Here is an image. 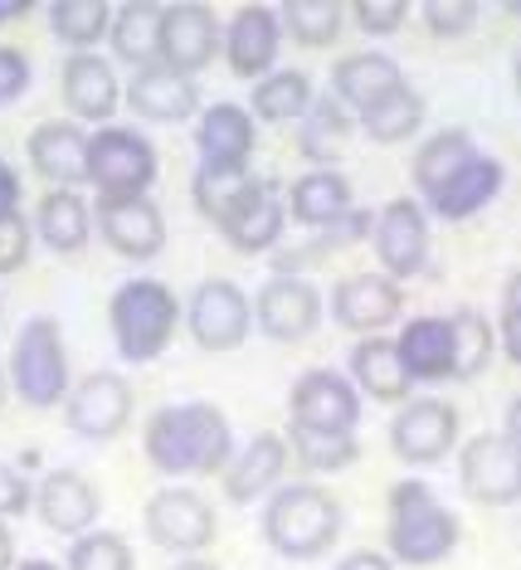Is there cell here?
<instances>
[{
	"label": "cell",
	"mask_w": 521,
	"mask_h": 570,
	"mask_svg": "<svg viewBox=\"0 0 521 570\" xmlns=\"http://www.w3.org/2000/svg\"><path fill=\"white\" fill-rule=\"evenodd\" d=\"M147 449L151 469L166 478H210L225 473L234 459V434L225 410L210 400H186V405H166L147 420Z\"/></svg>",
	"instance_id": "obj_1"
},
{
	"label": "cell",
	"mask_w": 521,
	"mask_h": 570,
	"mask_svg": "<svg viewBox=\"0 0 521 570\" xmlns=\"http://www.w3.org/2000/svg\"><path fill=\"white\" fill-rule=\"evenodd\" d=\"M385 547L390 561L405 566H439L459 547V517L434 498V488L420 478L390 488V517H385Z\"/></svg>",
	"instance_id": "obj_2"
},
{
	"label": "cell",
	"mask_w": 521,
	"mask_h": 570,
	"mask_svg": "<svg viewBox=\"0 0 521 570\" xmlns=\"http://www.w3.org/2000/svg\"><path fill=\"white\" fill-rule=\"evenodd\" d=\"M342 531V502L317 483L278 488L264 508V537L268 547L288 561H317Z\"/></svg>",
	"instance_id": "obj_3"
},
{
	"label": "cell",
	"mask_w": 521,
	"mask_h": 570,
	"mask_svg": "<svg viewBox=\"0 0 521 570\" xmlns=\"http://www.w3.org/2000/svg\"><path fill=\"white\" fill-rule=\"evenodd\" d=\"M108 322H112V342L122 352V361H156L176 336L180 303L166 283L127 278L108 303Z\"/></svg>",
	"instance_id": "obj_4"
},
{
	"label": "cell",
	"mask_w": 521,
	"mask_h": 570,
	"mask_svg": "<svg viewBox=\"0 0 521 570\" xmlns=\"http://www.w3.org/2000/svg\"><path fill=\"white\" fill-rule=\"evenodd\" d=\"M10 381L16 395L35 410L63 405L69 400V356H63V332L55 317H30L10 352Z\"/></svg>",
	"instance_id": "obj_5"
},
{
	"label": "cell",
	"mask_w": 521,
	"mask_h": 570,
	"mask_svg": "<svg viewBox=\"0 0 521 570\" xmlns=\"http://www.w3.org/2000/svg\"><path fill=\"white\" fill-rule=\"evenodd\" d=\"M88 180L98 186V200L147 196V186L156 180V147L137 127H98L88 137Z\"/></svg>",
	"instance_id": "obj_6"
},
{
	"label": "cell",
	"mask_w": 521,
	"mask_h": 570,
	"mask_svg": "<svg viewBox=\"0 0 521 570\" xmlns=\"http://www.w3.org/2000/svg\"><path fill=\"white\" fill-rule=\"evenodd\" d=\"M186 327L205 352H234L254 327V303L234 278H205L186 303Z\"/></svg>",
	"instance_id": "obj_7"
},
{
	"label": "cell",
	"mask_w": 521,
	"mask_h": 570,
	"mask_svg": "<svg viewBox=\"0 0 521 570\" xmlns=\"http://www.w3.org/2000/svg\"><path fill=\"white\" fill-rule=\"evenodd\" d=\"M293 424L312 434H356L361 424V391L342 371H307L297 375L288 395Z\"/></svg>",
	"instance_id": "obj_8"
},
{
	"label": "cell",
	"mask_w": 521,
	"mask_h": 570,
	"mask_svg": "<svg viewBox=\"0 0 521 570\" xmlns=\"http://www.w3.org/2000/svg\"><path fill=\"white\" fill-rule=\"evenodd\" d=\"M147 537L171 556H195L215 541V508L190 488H161L147 498Z\"/></svg>",
	"instance_id": "obj_9"
},
{
	"label": "cell",
	"mask_w": 521,
	"mask_h": 570,
	"mask_svg": "<svg viewBox=\"0 0 521 570\" xmlns=\"http://www.w3.org/2000/svg\"><path fill=\"white\" fill-rule=\"evenodd\" d=\"M463 492L483 508H507L521 502V449L507 444L502 434H473L459 453Z\"/></svg>",
	"instance_id": "obj_10"
},
{
	"label": "cell",
	"mask_w": 521,
	"mask_h": 570,
	"mask_svg": "<svg viewBox=\"0 0 521 570\" xmlns=\"http://www.w3.org/2000/svg\"><path fill=\"white\" fill-rule=\"evenodd\" d=\"M219 49H225V30H219V16L210 6H161V45H156V63L176 73H200Z\"/></svg>",
	"instance_id": "obj_11"
},
{
	"label": "cell",
	"mask_w": 521,
	"mask_h": 570,
	"mask_svg": "<svg viewBox=\"0 0 521 570\" xmlns=\"http://www.w3.org/2000/svg\"><path fill=\"white\" fill-rule=\"evenodd\" d=\"M283 219H288V205H283L278 186H273V180L249 176V180L239 186V196L229 200V210L219 215L215 225H219V235H225L229 249H239V254H264V249H273V244H278Z\"/></svg>",
	"instance_id": "obj_12"
},
{
	"label": "cell",
	"mask_w": 521,
	"mask_h": 570,
	"mask_svg": "<svg viewBox=\"0 0 521 570\" xmlns=\"http://www.w3.org/2000/svg\"><path fill=\"white\" fill-rule=\"evenodd\" d=\"M459 439V410L439 395L405 400L390 424V444L405 463H439Z\"/></svg>",
	"instance_id": "obj_13"
},
{
	"label": "cell",
	"mask_w": 521,
	"mask_h": 570,
	"mask_svg": "<svg viewBox=\"0 0 521 570\" xmlns=\"http://www.w3.org/2000/svg\"><path fill=\"white\" fill-rule=\"evenodd\" d=\"M69 405V430L83 439H117L132 420V385L117 371H94L73 385Z\"/></svg>",
	"instance_id": "obj_14"
},
{
	"label": "cell",
	"mask_w": 521,
	"mask_h": 570,
	"mask_svg": "<svg viewBox=\"0 0 521 570\" xmlns=\"http://www.w3.org/2000/svg\"><path fill=\"white\" fill-rule=\"evenodd\" d=\"M371 244L381 254L385 278H414L424 274L429 264V219L414 200H390L381 215H375Z\"/></svg>",
	"instance_id": "obj_15"
},
{
	"label": "cell",
	"mask_w": 521,
	"mask_h": 570,
	"mask_svg": "<svg viewBox=\"0 0 521 570\" xmlns=\"http://www.w3.org/2000/svg\"><path fill=\"white\" fill-rule=\"evenodd\" d=\"M254 322L264 327V336H273V342H303V336H312L322 322V297L307 278L278 274L258 288Z\"/></svg>",
	"instance_id": "obj_16"
},
{
	"label": "cell",
	"mask_w": 521,
	"mask_h": 570,
	"mask_svg": "<svg viewBox=\"0 0 521 570\" xmlns=\"http://www.w3.org/2000/svg\"><path fill=\"white\" fill-rule=\"evenodd\" d=\"M400 313H405V297H400V283L385 274H351L332 288V317H336V327H346V332L375 336Z\"/></svg>",
	"instance_id": "obj_17"
},
{
	"label": "cell",
	"mask_w": 521,
	"mask_h": 570,
	"mask_svg": "<svg viewBox=\"0 0 521 570\" xmlns=\"http://www.w3.org/2000/svg\"><path fill=\"white\" fill-rule=\"evenodd\" d=\"M98 235L122 258H156L166 244V215L147 196L98 200Z\"/></svg>",
	"instance_id": "obj_18"
},
{
	"label": "cell",
	"mask_w": 521,
	"mask_h": 570,
	"mask_svg": "<svg viewBox=\"0 0 521 570\" xmlns=\"http://www.w3.org/2000/svg\"><path fill=\"white\" fill-rule=\"evenodd\" d=\"M283 49V20L268 6H239L225 24V59L239 79H268Z\"/></svg>",
	"instance_id": "obj_19"
},
{
	"label": "cell",
	"mask_w": 521,
	"mask_h": 570,
	"mask_svg": "<svg viewBox=\"0 0 521 570\" xmlns=\"http://www.w3.org/2000/svg\"><path fill=\"white\" fill-rule=\"evenodd\" d=\"M195 147H200V166H219V171H249L254 157V112L239 102H215L205 108L200 127H195Z\"/></svg>",
	"instance_id": "obj_20"
},
{
	"label": "cell",
	"mask_w": 521,
	"mask_h": 570,
	"mask_svg": "<svg viewBox=\"0 0 521 570\" xmlns=\"http://www.w3.org/2000/svg\"><path fill=\"white\" fill-rule=\"evenodd\" d=\"M127 108L147 122H186L200 108V88L186 73L166 69V63H147L127 83Z\"/></svg>",
	"instance_id": "obj_21"
},
{
	"label": "cell",
	"mask_w": 521,
	"mask_h": 570,
	"mask_svg": "<svg viewBox=\"0 0 521 570\" xmlns=\"http://www.w3.org/2000/svg\"><path fill=\"white\" fill-rule=\"evenodd\" d=\"M35 508H39V517H45V527L63 531V537H83V531L98 522L102 502H98V488L88 483L83 473L55 469L45 483H39Z\"/></svg>",
	"instance_id": "obj_22"
},
{
	"label": "cell",
	"mask_w": 521,
	"mask_h": 570,
	"mask_svg": "<svg viewBox=\"0 0 521 570\" xmlns=\"http://www.w3.org/2000/svg\"><path fill=\"white\" fill-rule=\"evenodd\" d=\"M30 161L45 180H55V190H73L78 180H88V132L78 122H45L30 137Z\"/></svg>",
	"instance_id": "obj_23"
},
{
	"label": "cell",
	"mask_w": 521,
	"mask_h": 570,
	"mask_svg": "<svg viewBox=\"0 0 521 570\" xmlns=\"http://www.w3.org/2000/svg\"><path fill=\"white\" fill-rule=\"evenodd\" d=\"M63 102L78 122L108 127L112 108H117V73L102 55H73L63 63Z\"/></svg>",
	"instance_id": "obj_24"
},
{
	"label": "cell",
	"mask_w": 521,
	"mask_h": 570,
	"mask_svg": "<svg viewBox=\"0 0 521 570\" xmlns=\"http://www.w3.org/2000/svg\"><path fill=\"white\" fill-rule=\"evenodd\" d=\"M351 385L366 391L371 400H381V405H400L414 391L405 361H400L390 336H361L356 342V352H351Z\"/></svg>",
	"instance_id": "obj_25"
},
{
	"label": "cell",
	"mask_w": 521,
	"mask_h": 570,
	"mask_svg": "<svg viewBox=\"0 0 521 570\" xmlns=\"http://www.w3.org/2000/svg\"><path fill=\"white\" fill-rule=\"evenodd\" d=\"M405 79H400V63L375 55V49H361V55H346L336 59L332 69V98L342 102V108H356V118L366 108H375L390 88H400Z\"/></svg>",
	"instance_id": "obj_26"
},
{
	"label": "cell",
	"mask_w": 521,
	"mask_h": 570,
	"mask_svg": "<svg viewBox=\"0 0 521 570\" xmlns=\"http://www.w3.org/2000/svg\"><path fill=\"white\" fill-rule=\"evenodd\" d=\"M288 469V444L278 434H254L234 459L225 463V498L229 502H254L278 483Z\"/></svg>",
	"instance_id": "obj_27"
},
{
	"label": "cell",
	"mask_w": 521,
	"mask_h": 570,
	"mask_svg": "<svg viewBox=\"0 0 521 570\" xmlns=\"http://www.w3.org/2000/svg\"><path fill=\"white\" fill-rule=\"evenodd\" d=\"M410 381H453V327L449 317H410L395 336Z\"/></svg>",
	"instance_id": "obj_28"
},
{
	"label": "cell",
	"mask_w": 521,
	"mask_h": 570,
	"mask_svg": "<svg viewBox=\"0 0 521 570\" xmlns=\"http://www.w3.org/2000/svg\"><path fill=\"white\" fill-rule=\"evenodd\" d=\"M502 161L498 157H488V151H478L473 161L463 166L459 176L449 180L444 190H439L434 200H429V210L434 215H444V219H473L478 210H488L492 200H498V190H502Z\"/></svg>",
	"instance_id": "obj_29"
},
{
	"label": "cell",
	"mask_w": 521,
	"mask_h": 570,
	"mask_svg": "<svg viewBox=\"0 0 521 570\" xmlns=\"http://www.w3.org/2000/svg\"><path fill=\"white\" fill-rule=\"evenodd\" d=\"M288 215L307 229H332L351 215V180L342 171H307L288 186Z\"/></svg>",
	"instance_id": "obj_30"
},
{
	"label": "cell",
	"mask_w": 521,
	"mask_h": 570,
	"mask_svg": "<svg viewBox=\"0 0 521 570\" xmlns=\"http://www.w3.org/2000/svg\"><path fill=\"white\" fill-rule=\"evenodd\" d=\"M473 157H478L473 132H463V127H444V132H434V137H429L424 147H420V157H414L410 176H414V186H420V196L434 200L439 190H444L449 180L459 176Z\"/></svg>",
	"instance_id": "obj_31"
},
{
	"label": "cell",
	"mask_w": 521,
	"mask_h": 570,
	"mask_svg": "<svg viewBox=\"0 0 521 570\" xmlns=\"http://www.w3.org/2000/svg\"><path fill=\"white\" fill-rule=\"evenodd\" d=\"M35 229L55 254H78L88 244V235H94V215H88L83 196H73V190H49L39 200Z\"/></svg>",
	"instance_id": "obj_32"
},
{
	"label": "cell",
	"mask_w": 521,
	"mask_h": 570,
	"mask_svg": "<svg viewBox=\"0 0 521 570\" xmlns=\"http://www.w3.org/2000/svg\"><path fill=\"white\" fill-rule=\"evenodd\" d=\"M112 55L147 69L156 63V45H161V6L156 0H127L112 10Z\"/></svg>",
	"instance_id": "obj_33"
},
{
	"label": "cell",
	"mask_w": 521,
	"mask_h": 570,
	"mask_svg": "<svg viewBox=\"0 0 521 570\" xmlns=\"http://www.w3.org/2000/svg\"><path fill=\"white\" fill-rule=\"evenodd\" d=\"M351 137V112L336 98H312L303 132H297V151L312 161V171H332V161L342 157Z\"/></svg>",
	"instance_id": "obj_34"
},
{
	"label": "cell",
	"mask_w": 521,
	"mask_h": 570,
	"mask_svg": "<svg viewBox=\"0 0 521 570\" xmlns=\"http://www.w3.org/2000/svg\"><path fill=\"white\" fill-rule=\"evenodd\" d=\"M312 108V79L297 69H278L268 79L254 83V98H249V112L264 122H293V118H307Z\"/></svg>",
	"instance_id": "obj_35"
},
{
	"label": "cell",
	"mask_w": 521,
	"mask_h": 570,
	"mask_svg": "<svg viewBox=\"0 0 521 570\" xmlns=\"http://www.w3.org/2000/svg\"><path fill=\"white\" fill-rule=\"evenodd\" d=\"M420 122H424V98L414 94L410 83L390 88V94L375 102V108L361 112V127H366V137H371V141H381V147L414 137V132H420Z\"/></svg>",
	"instance_id": "obj_36"
},
{
	"label": "cell",
	"mask_w": 521,
	"mask_h": 570,
	"mask_svg": "<svg viewBox=\"0 0 521 570\" xmlns=\"http://www.w3.org/2000/svg\"><path fill=\"white\" fill-rule=\"evenodd\" d=\"M49 30L78 55H94V45L112 30V6L108 0H55L49 6Z\"/></svg>",
	"instance_id": "obj_37"
},
{
	"label": "cell",
	"mask_w": 521,
	"mask_h": 570,
	"mask_svg": "<svg viewBox=\"0 0 521 570\" xmlns=\"http://www.w3.org/2000/svg\"><path fill=\"white\" fill-rule=\"evenodd\" d=\"M449 327H453V375H459V381H473V375L492 361L498 332H492V322L478 313V307H459V313L449 317Z\"/></svg>",
	"instance_id": "obj_38"
},
{
	"label": "cell",
	"mask_w": 521,
	"mask_h": 570,
	"mask_svg": "<svg viewBox=\"0 0 521 570\" xmlns=\"http://www.w3.org/2000/svg\"><path fill=\"white\" fill-rule=\"evenodd\" d=\"M278 20H283V30H288L297 45L322 49V45H332L336 35H342L346 10L336 6V0H288V6L278 10Z\"/></svg>",
	"instance_id": "obj_39"
},
{
	"label": "cell",
	"mask_w": 521,
	"mask_h": 570,
	"mask_svg": "<svg viewBox=\"0 0 521 570\" xmlns=\"http://www.w3.org/2000/svg\"><path fill=\"white\" fill-rule=\"evenodd\" d=\"M293 453L312 473H342L361 459V444H356V434H312L293 424Z\"/></svg>",
	"instance_id": "obj_40"
},
{
	"label": "cell",
	"mask_w": 521,
	"mask_h": 570,
	"mask_svg": "<svg viewBox=\"0 0 521 570\" xmlns=\"http://www.w3.org/2000/svg\"><path fill=\"white\" fill-rule=\"evenodd\" d=\"M69 570H132V547L117 531H83L69 547Z\"/></svg>",
	"instance_id": "obj_41"
},
{
	"label": "cell",
	"mask_w": 521,
	"mask_h": 570,
	"mask_svg": "<svg viewBox=\"0 0 521 570\" xmlns=\"http://www.w3.org/2000/svg\"><path fill=\"white\" fill-rule=\"evenodd\" d=\"M249 171H219V166H195V210L205 219H219L229 210V200L239 196V186Z\"/></svg>",
	"instance_id": "obj_42"
},
{
	"label": "cell",
	"mask_w": 521,
	"mask_h": 570,
	"mask_svg": "<svg viewBox=\"0 0 521 570\" xmlns=\"http://www.w3.org/2000/svg\"><path fill=\"white\" fill-rule=\"evenodd\" d=\"M420 16L429 24V35H439V40H459L463 30H473L478 6L473 0H424Z\"/></svg>",
	"instance_id": "obj_43"
},
{
	"label": "cell",
	"mask_w": 521,
	"mask_h": 570,
	"mask_svg": "<svg viewBox=\"0 0 521 570\" xmlns=\"http://www.w3.org/2000/svg\"><path fill=\"white\" fill-rule=\"evenodd\" d=\"M351 20L366 35H395L410 20V6L405 0H351Z\"/></svg>",
	"instance_id": "obj_44"
},
{
	"label": "cell",
	"mask_w": 521,
	"mask_h": 570,
	"mask_svg": "<svg viewBox=\"0 0 521 570\" xmlns=\"http://www.w3.org/2000/svg\"><path fill=\"white\" fill-rule=\"evenodd\" d=\"M24 258H30V219L10 210L0 215V274H16Z\"/></svg>",
	"instance_id": "obj_45"
},
{
	"label": "cell",
	"mask_w": 521,
	"mask_h": 570,
	"mask_svg": "<svg viewBox=\"0 0 521 570\" xmlns=\"http://www.w3.org/2000/svg\"><path fill=\"white\" fill-rule=\"evenodd\" d=\"M498 327H502V352H507V361H517V366H521V268H512V278H507V288H502V317H498Z\"/></svg>",
	"instance_id": "obj_46"
},
{
	"label": "cell",
	"mask_w": 521,
	"mask_h": 570,
	"mask_svg": "<svg viewBox=\"0 0 521 570\" xmlns=\"http://www.w3.org/2000/svg\"><path fill=\"white\" fill-rule=\"evenodd\" d=\"M24 88H30V59L16 45H0V108L16 102Z\"/></svg>",
	"instance_id": "obj_47"
},
{
	"label": "cell",
	"mask_w": 521,
	"mask_h": 570,
	"mask_svg": "<svg viewBox=\"0 0 521 570\" xmlns=\"http://www.w3.org/2000/svg\"><path fill=\"white\" fill-rule=\"evenodd\" d=\"M30 512V483L20 478V469L0 463V517H20Z\"/></svg>",
	"instance_id": "obj_48"
},
{
	"label": "cell",
	"mask_w": 521,
	"mask_h": 570,
	"mask_svg": "<svg viewBox=\"0 0 521 570\" xmlns=\"http://www.w3.org/2000/svg\"><path fill=\"white\" fill-rule=\"evenodd\" d=\"M336 570H395V561H390V556H381V551H351Z\"/></svg>",
	"instance_id": "obj_49"
},
{
	"label": "cell",
	"mask_w": 521,
	"mask_h": 570,
	"mask_svg": "<svg viewBox=\"0 0 521 570\" xmlns=\"http://www.w3.org/2000/svg\"><path fill=\"white\" fill-rule=\"evenodd\" d=\"M16 205H20V176L0 161V215H10Z\"/></svg>",
	"instance_id": "obj_50"
},
{
	"label": "cell",
	"mask_w": 521,
	"mask_h": 570,
	"mask_svg": "<svg viewBox=\"0 0 521 570\" xmlns=\"http://www.w3.org/2000/svg\"><path fill=\"white\" fill-rule=\"evenodd\" d=\"M502 439H507V444H517V449H521V395L512 400V405H507V424H502Z\"/></svg>",
	"instance_id": "obj_51"
},
{
	"label": "cell",
	"mask_w": 521,
	"mask_h": 570,
	"mask_svg": "<svg viewBox=\"0 0 521 570\" xmlns=\"http://www.w3.org/2000/svg\"><path fill=\"white\" fill-rule=\"evenodd\" d=\"M0 570H16V541H10L6 522H0Z\"/></svg>",
	"instance_id": "obj_52"
},
{
	"label": "cell",
	"mask_w": 521,
	"mask_h": 570,
	"mask_svg": "<svg viewBox=\"0 0 521 570\" xmlns=\"http://www.w3.org/2000/svg\"><path fill=\"white\" fill-rule=\"evenodd\" d=\"M20 16H30V0H0V24L20 20Z\"/></svg>",
	"instance_id": "obj_53"
},
{
	"label": "cell",
	"mask_w": 521,
	"mask_h": 570,
	"mask_svg": "<svg viewBox=\"0 0 521 570\" xmlns=\"http://www.w3.org/2000/svg\"><path fill=\"white\" fill-rule=\"evenodd\" d=\"M171 570H219V566H210V561H200V556H186L180 566H171Z\"/></svg>",
	"instance_id": "obj_54"
},
{
	"label": "cell",
	"mask_w": 521,
	"mask_h": 570,
	"mask_svg": "<svg viewBox=\"0 0 521 570\" xmlns=\"http://www.w3.org/2000/svg\"><path fill=\"white\" fill-rule=\"evenodd\" d=\"M16 570H59L55 561H24V566H16Z\"/></svg>",
	"instance_id": "obj_55"
},
{
	"label": "cell",
	"mask_w": 521,
	"mask_h": 570,
	"mask_svg": "<svg viewBox=\"0 0 521 570\" xmlns=\"http://www.w3.org/2000/svg\"><path fill=\"white\" fill-rule=\"evenodd\" d=\"M512 79H517V94H521V55H517V63H512Z\"/></svg>",
	"instance_id": "obj_56"
},
{
	"label": "cell",
	"mask_w": 521,
	"mask_h": 570,
	"mask_svg": "<svg viewBox=\"0 0 521 570\" xmlns=\"http://www.w3.org/2000/svg\"><path fill=\"white\" fill-rule=\"evenodd\" d=\"M0 400H6V375H0Z\"/></svg>",
	"instance_id": "obj_57"
}]
</instances>
